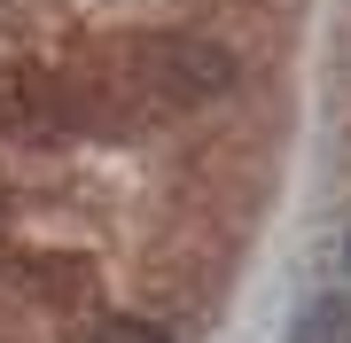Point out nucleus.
Masks as SVG:
<instances>
[{"mask_svg": "<svg viewBox=\"0 0 351 343\" xmlns=\"http://www.w3.org/2000/svg\"><path fill=\"white\" fill-rule=\"evenodd\" d=\"M94 343H172V335H164V328H149V320H110Z\"/></svg>", "mask_w": 351, "mask_h": 343, "instance_id": "obj_1", "label": "nucleus"}, {"mask_svg": "<svg viewBox=\"0 0 351 343\" xmlns=\"http://www.w3.org/2000/svg\"><path fill=\"white\" fill-rule=\"evenodd\" d=\"M343 281H351V234H343Z\"/></svg>", "mask_w": 351, "mask_h": 343, "instance_id": "obj_2", "label": "nucleus"}]
</instances>
